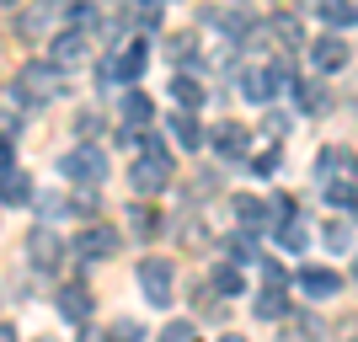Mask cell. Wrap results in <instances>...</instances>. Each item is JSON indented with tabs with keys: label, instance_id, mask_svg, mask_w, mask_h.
Wrapping results in <instances>:
<instances>
[{
	"label": "cell",
	"instance_id": "12",
	"mask_svg": "<svg viewBox=\"0 0 358 342\" xmlns=\"http://www.w3.org/2000/svg\"><path fill=\"white\" fill-rule=\"evenodd\" d=\"M86 59V27H64L59 38H54V59L48 64H59V70H70V64Z\"/></svg>",
	"mask_w": 358,
	"mask_h": 342
},
{
	"label": "cell",
	"instance_id": "11",
	"mask_svg": "<svg viewBox=\"0 0 358 342\" xmlns=\"http://www.w3.org/2000/svg\"><path fill=\"white\" fill-rule=\"evenodd\" d=\"M22 204H32V177L22 166H6L0 171V208H22Z\"/></svg>",
	"mask_w": 358,
	"mask_h": 342
},
{
	"label": "cell",
	"instance_id": "31",
	"mask_svg": "<svg viewBox=\"0 0 358 342\" xmlns=\"http://www.w3.org/2000/svg\"><path fill=\"white\" fill-rule=\"evenodd\" d=\"M230 252H236V262H257V241L252 236H236V241H230Z\"/></svg>",
	"mask_w": 358,
	"mask_h": 342
},
{
	"label": "cell",
	"instance_id": "37",
	"mask_svg": "<svg viewBox=\"0 0 358 342\" xmlns=\"http://www.w3.org/2000/svg\"><path fill=\"white\" fill-rule=\"evenodd\" d=\"M220 342H246V337H220Z\"/></svg>",
	"mask_w": 358,
	"mask_h": 342
},
{
	"label": "cell",
	"instance_id": "33",
	"mask_svg": "<svg viewBox=\"0 0 358 342\" xmlns=\"http://www.w3.org/2000/svg\"><path fill=\"white\" fill-rule=\"evenodd\" d=\"M161 342H193V321H171Z\"/></svg>",
	"mask_w": 358,
	"mask_h": 342
},
{
	"label": "cell",
	"instance_id": "15",
	"mask_svg": "<svg viewBox=\"0 0 358 342\" xmlns=\"http://www.w3.org/2000/svg\"><path fill=\"white\" fill-rule=\"evenodd\" d=\"M166 129H171V139H177L182 150H203V145H209V134H203V123H198L193 113H177Z\"/></svg>",
	"mask_w": 358,
	"mask_h": 342
},
{
	"label": "cell",
	"instance_id": "29",
	"mask_svg": "<svg viewBox=\"0 0 358 342\" xmlns=\"http://www.w3.org/2000/svg\"><path fill=\"white\" fill-rule=\"evenodd\" d=\"M327 246H331V252H348V246H353V230H348L343 220H331L327 225Z\"/></svg>",
	"mask_w": 358,
	"mask_h": 342
},
{
	"label": "cell",
	"instance_id": "38",
	"mask_svg": "<svg viewBox=\"0 0 358 342\" xmlns=\"http://www.w3.org/2000/svg\"><path fill=\"white\" fill-rule=\"evenodd\" d=\"M0 6H16V0H0Z\"/></svg>",
	"mask_w": 358,
	"mask_h": 342
},
{
	"label": "cell",
	"instance_id": "26",
	"mask_svg": "<svg viewBox=\"0 0 358 342\" xmlns=\"http://www.w3.org/2000/svg\"><path fill=\"white\" fill-rule=\"evenodd\" d=\"M96 129H102V118H96V113H75V139H80V145H91V139H96Z\"/></svg>",
	"mask_w": 358,
	"mask_h": 342
},
{
	"label": "cell",
	"instance_id": "13",
	"mask_svg": "<svg viewBox=\"0 0 358 342\" xmlns=\"http://www.w3.org/2000/svg\"><path fill=\"white\" fill-rule=\"evenodd\" d=\"M278 91H284V86L273 80V70H246V75H241V97H246V102H257V107H268Z\"/></svg>",
	"mask_w": 358,
	"mask_h": 342
},
{
	"label": "cell",
	"instance_id": "39",
	"mask_svg": "<svg viewBox=\"0 0 358 342\" xmlns=\"http://www.w3.org/2000/svg\"><path fill=\"white\" fill-rule=\"evenodd\" d=\"M38 342H54V337H38Z\"/></svg>",
	"mask_w": 358,
	"mask_h": 342
},
{
	"label": "cell",
	"instance_id": "25",
	"mask_svg": "<svg viewBox=\"0 0 358 342\" xmlns=\"http://www.w3.org/2000/svg\"><path fill=\"white\" fill-rule=\"evenodd\" d=\"M327 198H331V208H358L353 182H327Z\"/></svg>",
	"mask_w": 358,
	"mask_h": 342
},
{
	"label": "cell",
	"instance_id": "21",
	"mask_svg": "<svg viewBox=\"0 0 358 342\" xmlns=\"http://www.w3.org/2000/svg\"><path fill=\"white\" fill-rule=\"evenodd\" d=\"M171 97L182 102V113H193V107L203 102V86H198L193 75H177V80H171Z\"/></svg>",
	"mask_w": 358,
	"mask_h": 342
},
{
	"label": "cell",
	"instance_id": "3",
	"mask_svg": "<svg viewBox=\"0 0 358 342\" xmlns=\"http://www.w3.org/2000/svg\"><path fill=\"white\" fill-rule=\"evenodd\" d=\"M118 246H123V236L102 220H91L86 230L75 236V257H86V262H107V257H118Z\"/></svg>",
	"mask_w": 358,
	"mask_h": 342
},
{
	"label": "cell",
	"instance_id": "16",
	"mask_svg": "<svg viewBox=\"0 0 358 342\" xmlns=\"http://www.w3.org/2000/svg\"><path fill=\"white\" fill-rule=\"evenodd\" d=\"M230 208H236V220L246 225V230H268V225H273V204H262V198H246V193H241Z\"/></svg>",
	"mask_w": 358,
	"mask_h": 342
},
{
	"label": "cell",
	"instance_id": "30",
	"mask_svg": "<svg viewBox=\"0 0 358 342\" xmlns=\"http://www.w3.org/2000/svg\"><path fill=\"white\" fill-rule=\"evenodd\" d=\"M113 342H145V327H139V321H118V327H113Z\"/></svg>",
	"mask_w": 358,
	"mask_h": 342
},
{
	"label": "cell",
	"instance_id": "4",
	"mask_svg": "<svg viewBox=\"0 0 358 342\" xmlns=\"http://www.w3.org/2000/svg\"><path fill=\"white\" fill-rule=\"evenodd\" d=\"M59 171H64L70 182H86V187H96V182L107 177V155H102L96 145H75L70 155L59 161Z\"/></svg>",
	"mask_w": 358,
	"mask_h": 342
},
{
	"label": "cell",
	"instance_id": "20",
	"mask_svg": "<svg viewBox=\"0 0 358 342\" xmlns=\"http://www.w3.org/2000/svg\"><path fill=\"white\" fill-rule=\"evenodd\" d=\"M118 64H123V80L134 86L139 75H145V64H150V48H145V43H129V48L118 54Z\"/></svg>",
	"mask_w": 358,
	"mask_h": 342
},
{
	"label": "cell",
	"instance_id": "8",
	"mask_svg": "<svg viewBox=\"0 0 358 342\" xmlns=\"http://www.w3.org/2000/svg\"><path fill=\"white\" fill-rule=\"evenodd\" d=\"M209 145L220 150V155H230V161H241V155H252V129H241V123H214Z\"/></svg>",
	"mask_w": 358,
	"mask_h": 342
},
{
	"label": "cell",
	"instance_id": "14",
	"mask_svg": "<svg viewBox=\"0 0 358 342\" xmlns=\"http://www.w3.org/2000/svg\"><path fill=\"white\" fill-rule=\"evenodd\" d=\"M91 305H96V299H91L86 283H64L59 289V315L64 321H91Z\"/></svg>",
	"mask_w": 358,
	"mask_h": 342
},
{
	"label": "cell",
	"instance_id": "10",
	"mask_svg": "<svg viewBox=\"0 0 358 342\" xmlns=\"http://www.w3.org/2000/svg\"><path fill=\"white\" fill-rule=\"evenodd\" d=\"M294 283H299L305 299H337V289H343V278H337L331 268H299Z\"/></svg>",
	"mask_w": 358,
	"mask_h": 342
},
{
	"label": "cell",
	"instance_id": "22",
	"mask_svg": "<svg viewBox=\"0 0 358 342\" xmlns=\"http://www.w3.org/2000/svg\"><path fill=\"white\" fill-rule=\"evenodd\" d=\"M129 230H134V236H155V230H161V214L150 204H134L129 208Z\"/></svg>",
	"mask_w": 358,
	"mask_h": 342
},
{
	"label": "cell",
	"instance_id": "5",
	"mask_svg": "<svg viewBox=\"0 0 358 342\" xmlns=\"http://www.w3.org/2000/svg\"><path fill=\"white\" fill-rule=\"evenodd\" d=\"M171 283H177V273H171V262H166V257H145V262H139V289H145L150 305H161V311H166Z\"/></svg>",
	"mask_w": 358,
	"mask_h": 342
},
{
	"label": "cell",
	"instance_id": "2",
	"mask_svg": "<svg viewBox=\"0 0 358 342\" xmlns=\"http://www.w3.org/2000/svg\"><path fill=\"white\" fill-rule=\"evenodd\" d=\"M16 91L27 97V107H32V102H54V97L64 91L59 64H22V75H16Z\"/></svg>",
	"mask_w": 358,
	"mask_h": 342
},
{
	"label": "cell",
	"instance_id": "7",
	"mask_svg": "<svg viewBox=\"0 0 358 342\" xmlns=\"http://www.w3.org/2000/svg\"><path fill=\"white\" fill-rule=\"evenodd\" d=\"M150 118H155V102H150L145 91H123V129H118V139H139L150 129Z\"/></svg>",
	"mask_w": 358,
	"mask_h": 342
},
{
	"label": "cell",
	"instance_id": "24",
	"mask_svg": "<svg viewBox=\"0 0 358 342\" xmlns=\"http://www.w3.org/2000/svg\"><path fill=\"white\" fill-rule=\"evenodd\" d=\"M209 283L220 289V294H246V278H241L236 268H214V273H209Z\"/></svg>",
	"mask_w": 358,
	"mask_h": 342
},
{
	"label": "cell",
	"instance_id": "18",
	"mask_svg": "<svg viewBox=\"0 0 358 342\" xmlns=\"http://www.w3.org/2000/svg\"><path fill=\"white\" fill-rule=\"evenodd\" d=\"M278 246H284V252H294V257L305 252V246H310V230H305V220H299V214L278 225Z\"/></svg>",
	"mask_w": 358,
	"mask_h": 342
},
{
	"label": "cell",
	"instance_id": "19",
	"mask_svg": "<svg viewBox=\"0 0 358 342\" xmlns=\"http://www.w3.org/2000/svg\"><path fill=\"white\" fill-rule=\"evenodd\" d=\"M252 311L262 315V321H284V315H289V299H284V289H262Z\"/></svg>",
	"mask_w": 358,
	"mask_h": 342
},
{
	"label": "cell",
	"instance_id": "27",
	"mask_svg": "<svg viewBox=\"0 0 358 342\" xmlns=\"http://www.w3.org/2000/svg\"><path fill=\"white\" fill-rule=\"evenodd\" d=\"M273 32H278V38H284V48L305 43V32H299V22H294V16H273Z\"/></svg>",
	"mask_w": 358,
	"mask_h": 342
},
{
	"label": "cell",
	"instance_id": "23",
	"mask_svg": "<svg viewBox=\"0 0 358 342\" xmlns=\"http://www.w3.org/2000/svg\"><path fill=\"white\" fill-rule=\"evenodd\" d=\"M166 54H171L177 64H193L198 59V38L193 32H177V38H166Z\"/></svg>",
	"mask_w": 358,
	"mask_h": 342
},
{
	"label": "cell",
	"instance_id": "9",
	"mask_svg": "<svg viewBox=\"0 0 358 342\" xmlns=\"http://www.w3.org/2000/svg\"><path fill=\"white\" fill-rule=\"evenodd\" d=\"M310 64H315L321 75H337V70L348 64V43L337 38V32H327V38H315V43H310Z\"/></svg>",
	"mask_w": 358,
	"mask_h": 342
},
{
	"label": "cell",
	"instance_id": "34",
	"mask_svg": "<svg viewBox=\"0 0 358 342\" xmlns=\"http://www.w3.org/2000/svg\"><path fill=\"white\" fill-rule=\"evenodd\" d=\"M11 166V134H0V171Z\"/></svg>",
	"mask_w": 358,
	"mask_h": 342
},
{
	"label": "cell",
	"instance_id": "28",
	"mask_svg": "<svg viewBox=\"0 0 358 342\" xmlns=\"http://www.w3.org/2000/svg\"><path fill=\"white\" fill-rule=\"evenodd\" d=\"M273 171H278V150H257V155H252V177H273Z\"/></svg>",
	"mask_w": 358,
	"mask_h": 342
},
{
	"label": "cell",
	"instance_id": "36",
	"mask_svg": "<svg viewBox=\"0 0 358 342\" xmlns=\"http://www.w3.org/2000/svg\"><path fill=\"white\" fill-rule=\"evenodd\" d=\"M0 342H22V337H16V327H6V321H0Z\"/></svg>",
	"mask_w": 358,
	"mask_h": 342
},
{
	"label": "cell",
	"instance_id": "40",
	"mask_svg": "<svg viewBox=\"0 0 358 342\" xmlns=\"http://www.w3.org/2000/svg\"><path fill=\"white\" fill-rule=\"evenodd\" d=\"M353 278H358V268H353Z\"/></svg>",
	"mask_w": 358,
	"mask_h": 342
},
{
	"label": "cell",
	"instance_id": "6",
	"mask_svg": "<svg viewBox=\"0 0 358 342\" xmlns=\"http://www.w3.org/2000/svg\"><path fill=\"white\" fill-rule=\"evenodd\" d=\"M27 262H32L38 273H59V262H64V241L54 236L48 225H38V230L27 236Z\"/></svg>",
	"mask_w": 358,
	"mask_h": 342
},
{
	"label": "cell",
	"instance_id": "32",
	"mask_svg": "<svg viewBox=\"0 0 358 342\" xmlns=\"http://www.w3.org/2000/svg\"><path fill=\"white\" fill-rule=\"evenodd\" d=\"M96 75H102V86H129V80H123V64H118V59H107Z\"/></svg>",
	"mask_w": 358,
	"mask_h": 342
},
{
	"label": "cell",
	"instance_id": "35",
	"mask_svg": "<svg viewBox=\"0 0 358 342\" xmlns=\"http://www.w3.org/2000/svg\"><path fill=\"white\" fill-rule=\"evenodd\" d=\"M80 342H113V332H96V327H86V337Z\"/></svg>",
	"mask_w": 358,
	"mask_h": 342
},
{
	"label": "cell",
	"instance_id": "17",
	"mask_svg": "<svg viewBox=\"0 0 358 342\" xmlns=\"http://www.w3.org/2000/svg\"><path fill=\"white\" fill-rule=\"evenodd\" d=\"M315 11H321V22H327L331 32H343V27H353V22H358L353 0H315Z\"/></svg>",
	"mask_w": 358,
	"mask_h": 342
},
{
	"label": "cell",
	"instance_id": "1",
	"mask_svg": "<svg viewBox=\"0 0 358 342\" xmlns=\"http://www.w3.org/2000/svg\"><path fill=\"white\" fill-rule=\"evenodd\" d=\"M171 171H177V161H171L166 139L155 134V129H145V134H139V161H134V171H129L134 193H145V198H150V193H166Z\"/></svg>",
	"mask_w": 358,
	"mask_h": 342
},
{
	"label": "cell",
	"instance_id": "41",
	"mask_svg": "<svg viewBox=\"0 0 358 342\" xmlns=\"http://www.w3.org/2000/svg\"><path fill=\"white\" fill-rule=\"evenodd\" d=\"M236 6H241V0H236Z\"/></svg>",
	"mask_w": 358,
	"mask_h": 342
}]
</instances>
